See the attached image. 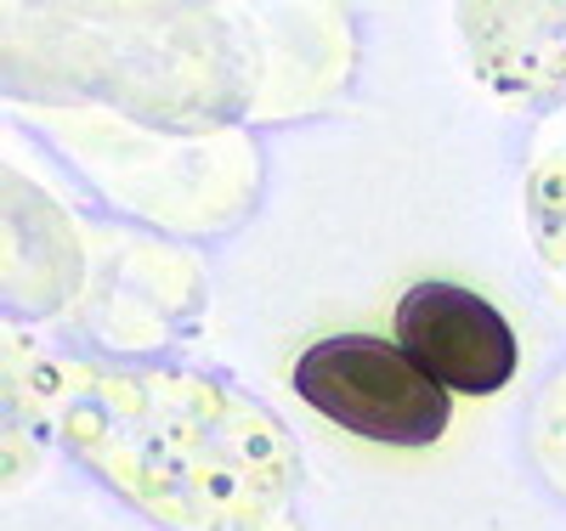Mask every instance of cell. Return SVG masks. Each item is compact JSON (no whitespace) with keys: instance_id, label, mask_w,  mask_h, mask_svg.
Wrapping results in <instances>:
<instances>
[{"instance_id":"cell-2","label":"cell","mask_w":566,"mask_h":531,"mask_svg":"<svg viewBox=\"0 0 566 531\" xmlns=\"http://www.w3.org/2000/svg\"><path fill=\"white\" fill-rule=\"evenodd\" d=\"M397 346L408 362L459 396H493L515 373V333L476 288L413 283L397 300Z\"/></svg>"},{"instance_id":"cell-1","label":"cell","mask_w":566,"mask_h":531,"mask_svg":"<svg viewBox=\"0 0 566 531\" xmlns=\"http://www.w3.org/2000/svg\"><path fill=\"white\" fill-rule=\"evenodd\" d=\"M295 396L380 447H431L448 429V391L380 333H335L306 346L295 362Z\"/></svg>"}]
</instances>
